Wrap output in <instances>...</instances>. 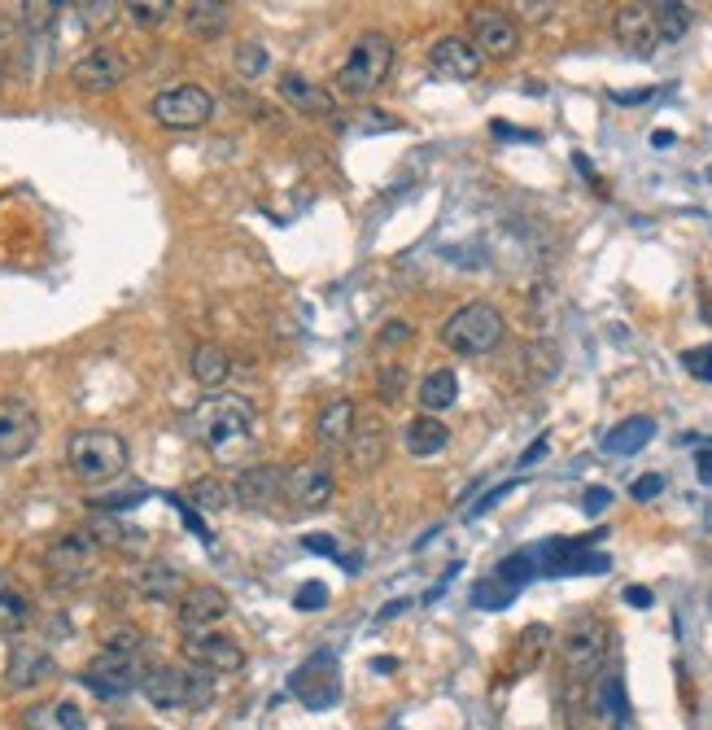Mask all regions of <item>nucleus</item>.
<instances>
[{"mask_svg": "<svg viewBox=\"0 0 712 730\" xmlns=\"http://www.w3.org/2000/svg\"><path fill=\"white\" fill-rule=\"evenodd\" d=\"M254 433V403L245 394H211L193 412V438L215 455L232 460Z\"/></svg>", "mask_w": 712, "mask_h": 730, "instance_id": "f257e3e1", "label": "nucleus"}, {"mask_svg": "<svg viewBox=\"0 0 712 730\" xmlns=\"http://www.w3.org/2000/svg\"><path fill=\"white\" fill-rule=\"evenodd\" d=\"M127 442L114 429H79L66 442V468L79 486H110L127 473Z\"/></svg>", "mask_w": 712, "mask_h": 730, "instance_id": "f03ea898", "label": "nucleus"}, {"mask_svg": "<svg viewBox=\"0 0 712 730\" xmlns=\"http://www.w3.org/2000/svg\"><path fill=\"white\" fill-rule=\"evenodd\" d=\"M215 674L189 665V669H175V665H149L140 678V695L157 708V713H185V708H206L215 700L211 687Z\"/></svg>", "mask_w": 712, "mask_h": 730, "instance_id": "7ed1b4c3", "label": "nucleus"}, {"mask_svg": "<svg viewBox=\"0 0 712 730\" xmlns=\"http://www.w3.org/2000/svg\"><path fill=\"white\" fill-rule=\"evenodd\" d=\"M394 71V40L385 32H364L354 40V49L345 53L341 71H336V92L341 97H368L377 92Z\"/></svg>", "mask_w": 712, "mask_h": 730, "instance_id": "20e7f679", "label": "nucleus"}, {"mask_svg": "<svg viewBox=\"0 0 712 730\" xmlns=\"http://www.w3.org/2000/svg\"><path fill=\"white\" fill-rule=\"evenodd\" d=\"M507 337V319L498 306L490 302H468L459 306L446 324H442V345L463 354V358H481V354H494Z\"/></svg>", "mask_w": 712, "mask_h": 730, "instance_id": "39448f33", "label": "nucleus"}, {"mask_svg": "<svg viewBox=\"0 0 712 730\" xmlns=\"http://www.w3.org/2000/svg\"><path fill=\"white\" fill-rule=\"evenodd\" d=\"M149 114L166 131H202L215 114V97L202 84H170L149 101Z\"/></svg>", "mask_w": 712, "mask_h": 730, "instance_id": "423d86ee", "label": "nucleus"}, {"mask_svg": "<svg viewBox=\"0 0 712 730\" xmlns=\"http://www.w3.org/2000/svg\"><path fill=\"white\" fill-rule=\"evenodd\" d=\"M97 552H101V542L88 529H71V533L53 538L49 552H44V569H49L53 587H79V582H88L92 569H97Z\"/></svg>", "mask_w": 712, "mask_h": 730, "instance_id": "0eeeda50", "label": "nucleus"}, {"mask_svg": "<svg viewBox=\"0 0 712 730\" xmlns=\"http://www.w3.org/2000/svg\"><path fill=\"white\" fill-rule=\"evenodd\" d=\"M608 647H612V630L608 621L599 617H582L569 626L564 643H560V660H564V674L569 678H595L608 660Z\"/></svg>", "mask_w": 712, "mask_h": 730, "instance_id": "6e6552de", "label": "nucleus"}, {"mask_svg": "<svg viewBox=\"0 0 712 730\" xmlns=\"http://www.w3.org/2000/svg\"><path fill=\"white\" fill-rule=\"evenodd\" d=\"M140 678H144L140 652H110V647H101L88 660V669H84V687L97 700H123V695L140 691Z\"/></svg>", "mask_w": 712, "mask_h": 730, "instance_id": "1a4fd4ad", "label": "nucleus"}, {"mask_svg": "<svg viewBox=\"0 0 712 730\" xmlns=\"http://www.w3.org/2000/svg\"><path fill=\"white\" fill-rule=\"evenodd\" d=\"M40 442V416L27 399H0V464L31 455Z\"/></svg>", "mask_w": 712, "mask_h": 730, "instance_id": "9d476101", "label": "nucleus"}, {"mask_svg": "<svg viewBox=\"0 0 712 730\" xmlns=\"http://www.w3.org/2000/svg\"><path fill=\"white\" fill-rule=\"evenodd\" d=\"M232 613V600L228 591L211 587V582H198V587H185V595L175 600V621H180L185 634H198V630H215L224 617Z\"/></svg>", "mask_w": 712, "mask_h": 730, "instance_id": "9b49d317", "label": "nucleus"}, {"mask_svg": "<svg viewBox=\"0 0 712 730\" xmlns=\"http://www.w3.org/2000/svg\"><path fill=\"white\" fill-rule=\"evenodd\" d=\"M123 79H127V58H123L118 49H110V45L88 49V53L71 66V84H75L79 92H88V97H105V92H114Z\"/></svg>", "mask_w": 712, "mask_h": 730, "instance_id": "f8f14e48", "label": "nucleus"}, {"mask_svg": "<svg viewBox=\"0 0 712 730\" xmlns=\"http://www.w3.org/2000/svg\"><path fill=\"white\" fill-rule=\"evenodd\" d=\"M468 36H472V45H476L481 58H511L520 49L516 18L503 14V10H490V5H481V10L468 14Z\"/></svg>", "mask_w": 712, "mask_h": 730, "instance_id": "ddd939ff", "label": "nucleus"}, {"mask_svg": "<svg viewBox=\"0 0 712 730\" xmlns=\"http://www.w3.org/2000/svg\"><path fill=\"white\" fill-rule=\"evenodd\" d=\"M185 656H189V665H198L206 674H237L245 665V647L232 634H219V630L185 634Z\"/></svg>", "mask_w": 712, "mask_h": 730, "instance_id": "4468645a", "label": "nucleus"}, {"mask_svg": "<svg viewBox=\"0 0 712 730\" xmlns=\"http://www.w3.org/2000/svg\"><path fill=\"white\" fill-rule=\"evenodd\" d=\"M284 499V468L280 464H250L232 481V503L245 512H267Z\"/></svg>", "mask_w": 712, "mask_h": 730, "instance_id": "2eb2a0df", "label": "nucleus"}, {"mask_svg": "<svg viewBox=\"0 0 712 730\" xmlns=\"http://www.w3.org/2000/svg\"><path fill=\"white\" fill-rule=\"evenodd\" d=\"M336 494V477L328 473V464H297L284 473V503L297 512H319L328 507Z\"/></svg>", "mask_w": 712, "mask_h": 730, "instance_id": "dca6fc26", "label": "nucleus"}, {"mask_svg": "<svg viewBox=\"0 0 712 730\" xmlns=\"http://www.w3.org/2000/svg\"><path fill=\"white\" fill-rule=\"evenodd\" d=\"M293 691L302 695L306 708H328V704L341 695V682H336V656H332V652H315V656L293 674Z\"/></svg>", "mask_w": 712, "mask_h": 730, "instance_id": "f3484780", "label": "nucleus"}, {"mask_svg": "<svg viewBox=\"0 0 712 730\" xmlns=\"http://www.w3.org/2000/svg\"><path fill=\"white\" fill-rule=\"evenodd\" d=\"M612 32H616L621 49H625V53H634V58H651V53L664 45V40H660V32H656V18H651V10L643 5V0H630V5H621V10H616Z\"/></svg>", "mask_w": 712, "mask_h": 730, "instance_id": "a211bd4d", "label": "nucleus"}, {"mask_svg": "<svg viewBox=\"0 0 712 730\" xmlns=\"http://www.w3.org/2000/svg\"><path fill=\"white\" fill-rule=\"evenodd\" d=\"M429 66H433L442 79H476L481 66H485V58L476 53L472 40H463V36H442V40L429 49Z\"/></svg>", "mask_w": 712, "mask_h": 730, "instance_id": "6ab92c4d", "label": "nucleus"}, {"mask_svg": "<svg viewBox=\"0 0 712 730\" xmlns=\"http://www.w3.org/2000/svg\"><path fill=\"white\" fill-rule=\"evenodd\" d=\"M349 451V464L359 468V473H377L385 464V451H390V429L381 416H364V420H354V433L345 442Z\"/></svg>", "mask_w": 712, "mask_h": 730, "instance_id": "aec40b11", "label": "nucleus"}, {"mask_svg": "<svg viewBox=\"0 0 712 730\" xmlns=\"http://www.w3.org/2000/svg\"><path fill=\"white\" fill-rule=\"evenodd\" d=\"M280 97H284L293 110L315 114V118H332V114H336V97H332L328 88L310 84V79L297 75V71H284V75H280Z\"/></svg>", "mask_w": 712, "mask_h": 730, "instance_id": "412c9836", "label": "nucleus"}, {"mask_svg": "<svg viewBox=\"0 0 712 730\" xmlns=\"http://www.w3.org/2000/svg\"><path fill=\"white\" fill-rule=\"evenodd\" d=\"M354 420H359V416H354L349 399L323 403L319 416H315V442H319V451H345V442L354 433Z\"/></svg>", "mask_w": 712, "mask_h": 730, "instance_id": "4be33fe9", "label": "nucleus"}, {"mask_svg": "<svg viewBox=\"0 0 712 730\" xmlns=\"http://www.w3.org/2000/svg\"><path fill=\"white\" fill-rule=\"evenodd\" d=\"M53 669H58V665H53V656H49L44 647H31V643H23V647H14V652H10L5 682H10L14 691H31V687H40V682H44Z\"/></svg>", "mask_w": 712, "mask_h": 730, "instance_id": "5701e85b", "label": "nucleus"}, {"mask_svg": "<svg viewBox=\"0 0 712 730\" xmlns=\"http://www.w3.org/2000/svg\"><path fill=\"white\" fill-rule=\"evenodd\" d=\"M189 373H193V381L202 390H219L232 377V354L224 345H215V341H202L193 350V358H189Z\"/></svg>", "mask_w": 712, "mask_h": 730, "instance_id": "b1692460", "label": "nucleus"}, {"mask_svg": "<svg viewBox=\"0 0 712 730\" xmlns=\"http://www.w3.org/2000/svg\"><path fill=\"white\" fill-rule=\"evenodd\" d=\"M136 591L149 600V604H170L185 595V574L175 565H144L136 574Z\"/></svg>", "mask_w": 712, "mask_h": 730, "instance_id": "393cba45", "label": "nucleus"}, {"mask_svg": "<svg viewBox=\"0 0 712 730\" xmlns=\"http://www.w3.org/2000/svg\"><path fill=\"white\" fill-rule=\"evenodd\" d=\"M403 442H407V451L416 455V460H429V455H442L446 446H450V429L437 420V416H416L407 429H403Z\"/></svg>", "mask_w": 712, "mask_h": 730, "instance_id": "a878e982", "label": "nucleus"}, {"mask_svg": "<svg viewBox=\"0 0 712 730\" xmlns=\"http://www.w3.org/2000/svg\"><path fill=\"white\" fill-rule=\"evenodd\" d=\"M27 626H31V600L10 574H0V639L23 634Z\"/></svg>", "mask_w": 712, "mask_h": 730, "instance_id": "bb28decb", "label": "nucleus"}, {"mask_svg": "<svg viewBox=\"0 0 712 730\" xmlns=\"http://www.w3.org/2000/svg\"><path fill=\"white\" fill-rule=\"evenodd\" d=\"M643 5L651 10L656 32H660V40H664V45L686 40V32H690V23H695V14H690L686 0H643Z\"/></svg>", "mask_w": 712, "mask_h": 730, "instance_id": "cd10ccee", "label": "nucleus"}, {"mask_svg": "<svg viewBox=\"0 0 712 730\" xmlns=\"http://www.w3.org/2000/svg\"><path fill=\"white\" fill-rule=\"evenodd\" d=\"M651 438H656V420H651V416H630V420H621L616 429H608L603 451H608V455H638Z\"/></svg>", "mask_w": 712, "mask_h": 730, "instance_id": "c85d7f7f", "label": "nucleus"}, {"mask_svg": "<svg viewBox=\"0 0 712 730\" xmlns=\"http://www.w3.org/2000/svg\"><path fill=\"white\" fill-rule=\"evenodd\" d=\"M459 403V377L450 373V368H433L424 381H420V407L429 412V416H442V412H450Z\"/></svg>", "mask_w": 712, "mask_h": 730, "instance_id": "c756f323", "label": "nucleus"}, {"mask_svg": "<svg viewBox=\"0 0 712 730\" xmlns=\"http://www.w3.org/2000/svg\"><path fill=\"white\" fill-rule=\"evenodd\" d=\"M189 32L198 40H215L228 32V18H224V5H211V0H193V10H189Z\"/></svg>", "mask_w": 712, "mask_h": 730, "instance_id": "7c9ffc66", "label": "nucleus"}, {"mask_svg": "<svg viewBox=\"0 0 712 730\" xmlns=\"http://www.w3.org/2000/svg\"><path fill=\"white\" fill-rule=\"evenodd\" d=\"M118 5H123V0H75L79 32H105V27H114Z\"/></svg>", "mask_w": 712, "mask_h": 730, "instance_id": "2f4dec72", "label": "nucleus"}, {"mask_svg": "<svg viewBox=\"0 0 712 730\" xmlns=\"http://www.w3.org/2000/svg\"><path fill=\"white\" fill-rule=\"evenodd\" d=\"M189 499H193L198 512H224L232 503V486H224L219 477H202V481H193Z\"/></svg>", "mask_w": 712, "mask_h": 730, "instance_id": "473e14b6", "label": "nucleus"}, {"mask_svg": "<svg viewBox=\"0 0 712 730\" xmlns=\"http://www.w3.org/2000/svg\"><path fill=\"white\" fill-rule=\"evenodd\" d=\"M595 704L625 730V721H630V700H625V687H621V678L612 674V678H603L599 682V691H595Z\"/></svg>", "mask_w": 712, "mask_h": 730, "instance_id": "72a5a7b5", "label": "nucleus"}, {"mask_svg": "<svg viewBox=\"0 0 712 730\" xmlns=\"http://www.w3.org/2000/svg\"><path fill=\"white\" fill-rule=\"evenodd\" d=\"M71 0H23V27L27 32H49Z\"/></svg>", "mask_w": 712, "mask_h": 730, "instance_id": "f704fd0d", "label": "nucleus"}, {"mask_svg": "<svg viewBox=\"0 0 712 730\" xmlns=\"http://www.w3.org/2000/svg\"><path fill=\"white\" fill-rule=\"evenodd\" d=\"M516 591H520V587H511V582H503V578H490V582H476V587H472V604L498 613V608H507V604L516 600Z\"/></svg>", "mask_w": 712, "mask_h": 730, "instance_id": "c9c22d12", "label": "nucleus"}, {"mask_svg": "<svg viewBox=\"0 0 712 730\" xmlns=\"http://www.w3.org/2000/svg\"><path fill=\"white\" fill-rule=\"evenodd\" d=\"M123 5L136 18V27H162L175 14V0H123Z\"/></svg>", "mask_w": 712, "mask_h": 730, "instance_id": "e433bc0d", "label": "nucleus"}, {"mask_svg": "<svg viewBox=\"0 0 712 730\" xmlns=\"http://www.w3.org/2000/svg\"><path fill=\"white\" fill-rule=\"evenodd\" d=\"M407 381H411V373L403 368V363H385V368L377 373V394H381V403H403Z\"/></svg>", "mask_w": 712, "mask_h": 730, "instance_id": "4c0bfd02", "label": "nucleus"}, {"mask_svg": "<svg viewBox=\"0 0 712 730\" xmlns=\"http://www.w3.org/2000/svg\"><path fill=\"white\" fill-rule=\"evenodd\" d=\"M494 578H503V582H511V587H524L529 578H538V565H533V552H516V556H507L503 565H498V574Z\"/></svg>", "mask_w": 712, "mask_h": 730, "instance_id": "58836bf2", "label": "nucleus"}, {"mask_svg": "<svg viewBox=\"0 0 712 730\" xmlns=\"http://www.w3.org/2000/svg\"><path fill=\"white\" fill-rule=\"evenodd\" d=\"M267 66H271V53H267L263 45L245 40V45L237 49V71H241L245 79H258V75H267Z\"/></svg>", "mask_w": 712, "mask_h": 730, "instance_id": "ea45409f", "label": "nucleus"}, {"mask_svg": "<svg viewBox=\"0 0 712 730\" xmlns=\"http://www.w3.org/2000/svg\"><path fill=\"white\" fill-rule=\"evenodd\" d=\"M411 337H416L411 319H390V324L377 332V350H381V354H385V350H403Z\"/></svg>", "mask_w": 712, "mask_h": 730, "instance_id": "a19ab883", "label": "nucleus"}, {"mask_svg": "<svg viewBox=\"0 0 712 730\" xmlns=\"http://www.w3.org/2000/svg\"><path fill=\"white\" fill-rule=\"evenodd\" d=\"M682 368L695 377V381H712V345H695V350H682Z\"/></svg>", "mask_w": 712, "mask_h": 730, "instance_id": "79ce46f5", "label": "nucleus"}, {"mask_svg": "<svg viewBox=\"0 0 712 730\" xmlns=\"http://www.w3.org/2000/svg\"><path fill=\"white\" fill-rule=\"evenodd\" d=\"M302 546H306V552H315V556H328V561H345V556H341V542H336V538H328V533H306V538H302ZM345 569L354 574L359 565L345 561Z\"/></svg>", "mask_w": 712, "mask_h": 730, "instance_id": "37998d69", "label": "nucleus"}, {"mask_svg": "<svg viewBox=\"0 0 712 730\" xmlns=\"http://www.w3.org/2000/svg\"><path fill=\"white\" fill-rule=\"evenodd\" d=\"M323 604H328V587H323V582H306V587L293 595V608H297V613H319Z\"/></svg>", "mask_w": 712, "mask_h": 730, "instance_id": "c03bdc74", "label": "nucleus"}, {"mask_svg": "<svg viewBox=\"0 0 712 730\" xmlns=\"http://www.w3.org/2000/svg\"><path fill=\"white\" fill-rule=\"evenodd\" d=\"M105 647H110V652H140V647H144V634H140L136 626H118V630L105 634Z\"/></svg>", "mask_w": 712, "mask_h": 730, "instance_id": "a18cd8bd", "label": "nucleus"}, {"mask_svg": "<svg viewBox=\"0 0 712 730\" xmlns=\"http://www.w3.org/2000/svg\"><path fill=\"white\" fill-rule=\"evenodd\" d=\"M53 717H58V721H53L58 730H88V717H84V708H79L75 700H62V704L53 708Z\"/></svg>", "mask_w": 712, "mask_h": 730, "instance_id": "49530a36", "label": "nucleus"}, {"mask_svg": "<svg viewBox=\"0 0 712 730\" xmlns=\"http://www.w3.org/2000/svg\"><path fill=\"white\" fill-rule=\"evenodd\" d=\"M630 494H634L638 503H651L656 494H664V473H643V477L630 486Z\"/></svg>", "mask_w": 712, "mask_h": 730, "instance_id": "de8ad7c7", "label": "nucleus"}, {"mask_svg": "<svg viewBox=\"0 0 712 730\" xmlns=\"http://www.w3.org/2000/svg\"><path fill=\"white\" fill-rule=\"evenodd\" d=\"M608 507H612V490H608V486H590V490L582 494V512H586V516H603Z\"/></svg>", "mask_w": 712, "mask_h": 730, "instance_id": "09e8293b", "label": "nucleus"}, {"mask_svg": "<svg viewBox=\"0 0 712 730\" xmlns=\"http://www.w3.org/2000/svg\"><path fill=\"white\" fill-rule=\"evenodd\" d=\"M516 486H520V481H503V486H494L490 494H481V499H476V507H468V516H472V520H476V516H485V512H490L498 499H507Z\"/></svg>", "mask_w": 712, "mask_h": 730, "instance_id": "8fccbe9b", "label": "nucleus"}, {"mask_svg": "<svg viewBox=\"0 0 712 730\" xmlns=\"http://www.w3.org/2000/svg\"><path fill=\"white\" fill-rule=\"evenodd\" d=\"M490 131H494L498 140H538V136H533V131H520V127H507L503 118H494V123H490Z\"/></svg>", "mask_w": 712, "mask_h": 730, "instance_id": "3c124183", "label": "nucleus"}, {"mask_svg": "<svg viewBox=\"0 0 712 730\" xmlns=\"http://www.w3.org/2000/svg\"><path fill=\"white\" fill-rule=\"evenodd\" d=\"M695 477H699V486H712V446H703L695 455Z\"/></svg>", "mask_w": 712, "mask_h": 730, "instance_id": "603ef678", "label": "nucleus"}, {"mask_svg": "<svg viewBox=\"0 0 712 730\" xmlns=\"http://www.w3.org/2000/svg\"><path fill=\"white\" fill-rule=\"evenodd\" d=\"M625 604H630V608H651L656 595H651L647 587H625Z\"/></svg>", "mask_w": 712, "mask_h": 730, "instance_id": "864d4df0", "label": "nucleus"}, {"mask_svg": "<svg viewBox=\"0 0 712 730\" xmlns=\"http://www.w3.org/2000/svg\"><path fill=\"white\" fill-rule=\"evenodd\" d=\"M543 455H547V438H538V442H533V446L520 455V468H533V464H538Z\"/></svg>", "mask_w": 712, "mask_h": 730, "instance_id": "5fc2aeb1", "label": "nucleus"}, {"mask_svg": "<svg viewBox=\"0 0 712 730\" xmlns=\"http://www.w3.org/2000/svg\"><path fill=\"white\" fill-rule=\"evenodd\" d=\"M647 97H651V88H638V92H612L616 105H638V101H647Z\"/></svg>", "mask_w": 712, "mask_h": 730, "instance_id": "6e6d98bb", "label": "nucleus"}, {"mask_svg": "<svg viewBox=\"0 0 712 730\" xmlns=\"http://www.w3.org/2000/svg\"><path fill=\"white\" fill-rule=\"evenodd\" d=\"M403 608H407V604H403V600H394V604H385V613H381V621H390V617H398V613H403Z\"/></svg>", "mask_w": 712, "mask_h": 730, "instance_id": "4d7b16f0", "label": "nucleus"}, {"mask_svg": "<svg viewBox=\"0 0 712 730\" xmlns=\"http://www.w3.org/2000/svg\"><path fill=\"white\" fill-rule=\"evenodd\" d=\"M0 53H5V27H0Z\"/></svg>", "mask_w": 712, "mask_h": 730, "instance_id": "13d9d810", "label": "nucleus"}, {"mask_svg": "<svg viewBox=\"0 0 712 730\" xmlns=\"http://www.w3.org/2000/svg\"><path fill=\"white\" fill-rule=\"evenodd\" d=\"M211 5H232V0H211Z\"/></svg>", "mask_w": 712, "mask_h": 730, "instance_id": "bf43d9fd", "label": "nucleus"}]
</instances>
